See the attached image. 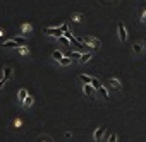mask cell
<instances>
[{
    "label": "cell",
    "mask_w": 146,
    "mask_h": 142,
    "mask_svg": "<svg viewBox=\"0 0 146 142\" xmlns=\"http://www.w3.org/2000/svg\"><path fill=\"white\" fill-rule=\"evenodd\" d=\"M4 84H5V81H4V79H0V87H2Z\"/></svg>",
    "instance_id": "22"
},
{
    "label": "cell",
    "mask_w": 146,
    "mask_h": 142,
    "mask_svg": "<svg viewBox=\"0 0 146 142\" xmlns=\"http://www.w3.org/2000/svg\"><path fill=\"white\" fill-rule=\"evenodd\" d=\"M108 142H117V133H112V135L108 137Z\"/></svg>",
    "instance_id": "19"
},
{
    "label": "cell",
    "mask_w": 146,
    "mask_h": 142,
    "mask_svg": "<svg viewBox=\"0 0 146 142\" xmlns=\"http://www.w3.org/2000/svg\"><path fill=\"white\" fill-rule=\"evenodd\" d=\"M17 51H19L21 55H26V53L29 51V48H28V46H19V48H17Z\"/></svg>",
    "instance_id": "15"
},
{
    "label": "cell",
    "mask_w": 146,
    "mask_h": 142,
    "mask_svg": "<svg viewBox=\"0 0 146 142\" xmlns=\"http://www.w3.org/2000/svg\"><path fill=\"white\" fill-rule=\"evenodd\" d=\"M108 82H110V86H113L115 89H120V87H122V84H120V81H119V79L110 77V81H108Z\"/></svg>",
    "instance_id": "7"
},
{
    "label": "cell",
    "mask_w": 146,
    "mask_h": 142,
    "mask_svg": "<svg viewBox=\"0 0 146 142\" xmlns=\"http://www.w3.org/2000/svg\"><path fill=\"white\" fill-rule=\"evenodd\" d=\"M100 93H102V96H103V98H105V99H108V91H107V89H105V87H103V86H102V87H100Z\"/></svg>",
    "instance_id": "16"
},
{
    "label": "cell",
    "mask_w": 146,
    "mask_h": 142,
    "mask_svg": "<svg viewBox=\"0 0 146 142\" xmlns=\"http://www.w3.org/2000/svg\"><path fill=\"white\" fill-rule=\"evenodd\" d=\"M11 76H12V68H11V67H7V68H4V81H7V79H11Z\"/></svg>",
    "instance_id": "10"
},
{
    "label": "cell",
    "mask_w": 146,
    "mask_h": 142,
    "mask_svg": "<svg viewBox=\"0 0 146 142\" xmlns=\"http://www.w3.org/2000/svg\"><path fill=\"white\" fill-rule=\"evenodd\" d=\"M81 55H83L81 51H74V53H72V57H70V58H81Z\"/></svg>",
    "instance_id": "20"
},
{
    "label": "cell",
    "mask_w": 146,
    "mask_h": 142,
    "mask_svg": "<svg viewBox=\"0 0 146 142\" xmlns=\"http://www.w3.org/2000/svg\"><path fill=\"white\" fill-rule=\"evenodd\" d=\"M119 38H120V41L127 39V31H125V26L122 22H119Z\"/></svg>",
    "instance_id": "3"
},
{
    "label": "cell",
    "mask_w": 146,
    "mask_h": 142,
    "mask_svg": "<svg viewBox=\"0 0 146 142\" xmlns=\"http://www.w3.org/2000/svg\"><path fill=\"white\" fill-rule=\"evenodd\" d=\"M90 58H91V53L88 51V53H83V55H81V58H79V62H83V63H86V62H88Z\"/></svg>",
    "instance_id": "13"
},
{
    "label": "cell",
    "mask_w": 146,
    "mask_h": 142,
    "mask_svg": "<svg viewBox=\"0 0 146 142\" xmlns=\"http://www.w3.org/2000/svg\"><path fill=\"white\" fill-rule=\"evenodd\" d=\"M81 19H83V16H81V14H74V17H72V21H74V22H79Z\"/></svg>",
    "instance_id": "18"
},
{
    "label": "cell",
    "mask_w": 146,
    "mask_h": 142,
    "mask_svg": "<svg viewBox=\"0 0 146 142\" xmlns=\"http://www.w3.org/2000/svg\"><path fill=\"white\" fill-rule=\"evenodd\" d=\"M103 133H105V127H102V128H96V132H95V135H93V137H95V140H100Z\"/></svg>",
    "instance_id": "8"
},
{
    "label": "cell",
    "mask_w": 146,
    "mask_h": 142,
    "mask_svg": "<svg viewBox=\"0 0 146 142\" xmlns=\"http://www.w3.org/2000/svg\"><path fill=\"white\" fill-rule=\"evenodd\" d=\"M79 81H81V82H84V84H91V82H93V77L84 76V74H79Z\"/></svg>",
    "instance_id": "5"
},
{
    "label": "cell",
    "mask_w": 146,
    "mask_h": 142,
    "mask_svg": "<svg viewBox=\"0 0 146 142\" xmlns=\"http://www.w3.org/2000/svg\"><path fill=\"white\" fill-rule=\"evenodd\" d=\"M45 33L48 34V36H55V38H62L64 36V28L62 26H58V28H46L45 29Z\"/></svg>",
    "instance_id": "1"
},
{
    "label": "cell",
    "mask_w": 146,
    "mask_h": 142,
    "mask_svg": "<svg viewBox=\"0 0 146 142\" xmlns=\"http://www.w3.org/2000/svg\"><path fill=\"white\" fill-rule=\"evenodd\" d=\"M81 43H86L90 48H98L100 46V41L96 39V38H93V36H86V38H83V39H79Z\"/></svg>",
    "instance_id": "2"
},
{
    "label": "cell",
    "mask_w": 146,
    "mask_h": 142,
    "mask_svg": "<svg viewBox=\"0 0 146 142\" xmlns=\"http://www.w3.org/2000/svg\"><path fill=\"white\" fill-rule=\"evenodd\" d=\"M52 58H53V60H57V62H60V60L64 58V55H62V51L55 50V51H52Z\"/></svg>",
    "instance_id": "6"
},
{
    "label": "cell",
    "mask_w": 146,
    "mask_h": 142,
    "mask_svg": "<svg viewBox=\"0 0 146 142\" xmlns=\"http://www.w3.org/2000/svg\"><path fill=\"white\" fill-rule=\"evenodd\" d=\"M132 51H134V53H141V51H143V46H141L139 43H134V45H132Z\"/></svg>",
    "instance_id": "14"
},
{
    "label": "cell",
    "mask_w": 146,
    "mask_h": 142,
    "mask_svg": "<svg viewBox=\"0 0 146 142\" xmlns=\"http://www.w3.org/2000/svg\"><path fill=\"white\" fill-rule=\"evenodd\" d=\"M141 21H143V22H146V11L141 14Z\"/></svg>",
    "instance_id": "21"
},
{
    "label": "cell",
    "mask_w": 146,
    "mask_h": 142,
    "mask_svg": "<svg viewBox=\"0 0 146 142\" xmlns=\"http://www.w3.org/2000/svg\"><path fill=\"white\" fill-rule=\"evenodd\" d=\"M33 101H35V99H33V96L29 94V96H28V98L24 99V103H23V106H26V108H29V106L33 105Z\"/></svg>",
    "instance_id": "12"
},
{
    "label": "cell",
    "mask_w": 146,
    "mask_h": 142,
    "mask_svg": "<svg viewBox=\"0 0 146 142\" xmlns=\"http://www.w3.org/2000/svg\"><path fill=\"white\" fill-rule=\"evenodd\" d=\"M93 89H95V87H93L91 84H84V86H83L84 94H86V96H90V98H93Z\"/></svg>",
    "instance_id": "4"
},
{
    "label": "cell",
    "mask_w": 146,
    "mask_h": 142,
    "mask_svg": "<svg viewBox=\"0 0 146 142\" xmlns=\"http://www.w3.org/2000/svg\"><path fill=\"white\" fill-rule=\"evenodd\" d=\"M17 96H19V101H23V103H24V99H26V98H28V96H29V93H28V91H26V89H21V91H19V94H17Z\"/></svg>",
    "instance_id": "9"
},
{
    "label": "cell",
    "mask_w": 146,
    "mask_h": 142,
    "mask_svg": "<svg viewBox=\"0 0 146 142\" xmlns=\"http://www.w3.org/2000/svg\"><path fill=\"white\" fill-rule=\"evenodd\" d=\"M70 62H72V58H70V57H64V58H62V60H60L58 63H60L62 67H67V65H69Z\"/></svg>",
    "instance_id": "11"
},
{
    "label": "cell",
    "mask_w": 146,
    "mask_h": 142,
    "mask_svg": "<svg viewBox=\"0 0 146 142\" xmlns=\"http://www.w3.org/2000/svg\"><path fill=\"white\" fill-rule=\"evenodd\" d=\"M144 43H146V38H144Z\"/></svg>",
    "instance_id": "23"
},
{
    "label": "cell",
    "mask_w": 146,
    "mask_h": 142,
    "mask_svg": "<svg viewBox=\"0 0 146 142\" xmlns=\"http://www.w3.org/2000/svg\"><path fill=\"white\" fill-rule=\"evenodd\" d=\"M28 31H31V24H24L23 26V34H28Z\"/></svg>",
    "instance_id": "17"
}]
</instances>
